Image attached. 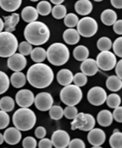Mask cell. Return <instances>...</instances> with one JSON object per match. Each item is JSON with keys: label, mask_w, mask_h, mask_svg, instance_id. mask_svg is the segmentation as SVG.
<instances>
[{"label": "cell", "mask_w": 122, "mask_h": 148, "mask_svg": "<svg viewBox=\"0 0 122 148\" xmlns=\"http://www.w3.org/2000/svg\"><path fill=\"white\" fill-rule=\"evenodd\" d=\"M26 79L29 84L38 89L48 88L54 79V74L50 66L43 63H36L29 68Z\"/></svg>", "instance_id": "obj_1"}, {"label": "cell", "mask_w": 122, "mask_h": 148, "mask_svg": "<svg viewBox=\"0 0 122 148\" xmlns=\"http://www.w3.org/2000/svg\"><path fill=\"white\" fill-rule=\"evenodd\" d=\"M26 41L32 45H42L48 41L50 31L45 23L41 21H33L26 26L23 32Z\"/></svg>", "instance_id": "obj_2"}, {"label": "cell", "mask_w": 122, "mask_h": 148, "mask_svg": "<svg viewBox=\"0 0 122 148\" xmlns=\"http://www.w3.org/2000/svg\"><path fill=\"white\" fill-rule=\"evenodd\" d=\"M36 121L35 113L29 107H21L12 115L13 125L21 131H27L33 128Z\"/></svg>", "instance_id": "obj_3"}, {"label": "cell", "mask_w": 122, "mask_h": 148, "mask_svg": "<svg viewBox=\"0 0 122 148\" xmlns=\"http://www.w3.org/2000/svg\"><path fill=\"white\" fill-rule=\"evenodd\" d=\"M46 55L50 64L60 66L69 61L70 53L67 45L61 42H55L49 46L46 51Z\"/></svg>", "instance_id": "obj_4"}, {"label": "cell", "mask_w": 122, "mask_h": 148, "mask_svg": "<svg viewBox=\"0 0 122 148\" xmlns=\"http://www.w3.org/2000/svg\"><path fill=\"white\" fill-rule=\"evenodd\" d=\"M19 47L18 39L12 32H0V57L9 58L16 53Z\"/></svg>", "instance_id": "obj_5"}, {"label": "cell", "mask_w": 122, "mask_h": 148, "mask_svg": "<svg viewBox=\"0 0 122 148\" xmlns=\"http://www.w3.org/2000/svg\"><path fill=\"white\" fill-rule=\"evenodd\" d=\"M82 99V90L75 84L67 85L60 91V99L65 105L75 106L81 102Z\"/></svg>", "instance_id": "obj_6"}, {"label": "cell", "mask_w": 122, "mask_h": 148, "mask_svg": "<svg viewBox=\"0 0 122 148\" xmlns=\"http://www.w3.org/2000/svg\"><path fill=\"white\" fill-rule=\"evenodd\" d=\"M96 121L92 114L89 113L80 112L71 123V129H79L83 131H89L94 128Z\"/></svg>", "instance_id": "obj_7"}, {"label": "cell", "mask_w": 122, "mask_h": 148, "mask_svg": "<svg viewBox=\"0 0 122 148\" xmlns=\"http://www.w3.org/2000/svg\"><path fill=\"white\" fill-rule=\"evenodd\" d=\"M77 31L83 37H92L98 31V23L94 18L89 16L80 19L77 24Z\"/></svg>", "instance_id": "obj_8"}, {"label": "cell", "mask_w": 122, "mask_h": 148, "mask_svg": "<svg viewBox=\"0 0 122 148\" xmlns=\"http://www.w3.org/2000/svg\"><path fill=\"white\" fill-rule=\"evenodd\" d=\"M96 62L98 68L108 72L114 69L117 59L116 55L110 51H101L96 56Z\"/></svg>", "instance_id": "obj_9"}, {"label": "cell", "mask_w": 122, "mask_h": 148, "mask_svg": "<svg viewBox=\"0 0 122 148\" xmlns=\"http://www.w3.org/2000/svg\"><path fill=\"white\" fill-rule=\"evenodd\" d=\"M107 96V93L103 88L94 86L88 91L87 99L92 105L99 107L105 102Z\"/></svg>", "instance_id": "obj_10"}, {"label": "cell", "mask_w": 122, "mask_h": 148, "mask_svg": "<svg viewBox=\"0 0 122 148\" xmlns=\"http://www.w3.org/2000/svg\"><path fill=\"white\" fill-rule=\"evenodd\" d=\"M35 107L39 111L46 112L50 110L54 104V99L51 94L47 92H41L34 97V101Z\"/></svg>", "instance_id": "obj_11"}, {"label": "cell", "mask_w": 122, "mask_h": 148, "mask_svg": "<svg viewBox=\"0 0 122 148\" xmlns=\"http://www.w3.org/2000/svg\"><path fill=\"white\" fill-rule=\"evenodd\" d=\"M34 101V95L29 89H21L15 95V102L20 107H29Z\"/></svg>", "instance_id": "obj_12"}, {"label": "cell", "mask_w": 122, "mask_h": 148, "mask_svg": "<svg viewBox=\"0 0 122 148\" xmlns=\"http://www.w3.org/2000/svg\"><path fill=\"white\" fill-rule=\"evenodd\" d=\"M70 142V136L64 130H57L52 134V145L56 148L67 147Z\"/></svg>", "instance_id": "obj_13"}, {"label": "cell", "mask_w": 122, "mask_h": 148, "mask_svg": "<svg viewBox=\"0 0 122 148\" xmlns=\"http://www.w3.org/2000/svg\"><path fill=\"white\" fill-rule=\"evenodd\" d=\"M27 60L24 56L15 53L8 59V66L13 72H21L26 68Z\"/></svg>", "instance_id": "obj_14"}, {"label": "cell", "mask_w": 122, "mask_h": 148, "mask_svg": "<svg viewBox=\"0 0 122 148\" xmlns=\"http://www.w3.org/2000/svg\"><path fill=\"white\" fill-rule=\"evenodd\" d=\"M87 139L92 146H101L105 142L106 134L101 128H93L89 131Z\"/></svg>", "instance_id": "obj_15"}, {"label": "cell", "mask_w": 122, "mask_h": 148, "mask_svg": "<svg viewBox=\"0 0 122 148\" xmlns=\"http://www.w3.org/2000/svg\"><path fill=\"white\" fill-rule=\"evenodd\" d=\"M4 139L10 145H15L21 142L22 138L21 132L15 127H10L5 130L4 133Z\"/></svg>", "instance_id": "obj_16"}, {"label": "cell", "mask_w": 122, "mask_h": 148, "mask_svg": "<svg viewBox=\"0 0 122 148\" xmlns=\"http://www.w3.org/2000/svg\"><path fill=\"white\" fill-rule=\"evenodd\" d=\"M81 70L86 76H94L99 71L96 60L93 58H86L81 64Z\"/></svg>", "instance_id": "obj_17"}, {"label": "cell", "mask_w": 122, "mask_h": 148, "mask_svg": "<svg viewBox=\"0 0 122 148\" xmlns=\"http://www.w3.org/2000/svg\"><path fill=\"white\" fill-rule=\"evenodd\" d=\"M93 5L90 0H78L75 4V10L79 15L85 16L92 12Z\"/></svg>", "instance_id": "obj_18"}, {"label": "cell", "mask_w": 122, "mask_h": 148, "mask_svg": "<svg viewBox=\"0 0 122 148\" xmlns=\"http://www.w3.org/2000/svg\"><path fill=\"white\" fill-rule=\"evenodd\" d=\"M4 18V24L5 30L6 32H12L15 31L18 23L20 21V15L19 13L12 12L10 15L5 16Z\"/></svg>", "instance_id": "obj_19"}, {"label": "cell", "mask_w": 122, "mask_h": 148, "mask_svg": "<svg viewBox=\"0 0 122 148\" xmlns=\"http://www.w3.org/2000/svg\"><path fill=\"white\" fill-rule=\"evenodd\" d=\"M63 40L67 44L73 45L78 43V42L81 40V35L77 29H73V28H69L66 29L63 33Z\"/></svg>", "instance_id": "obj_20"}, {"label": "cell", "mask_w": 122, "mask_h": 148, "mask_svg": "<svg viewBox=\"0 0 122 148\" xmlns=\"http://www.w3.org/2000/svg\"><path fill=\"white\" fill-rule=\"evenodd\" d=\"M57 82L61 86H66L72 83L73 79V74L70 69H62L59 71L57 75Z\"/></svg>", "instance_id": "obj_21"}, {"label": "cell", "mask_w": 122, "mask_h": 148, "mask_svg": "<svg viewBox=\"0 0 122 148\" xmlns=\"http://www.w3.org/2000/svg\"><path fill=\"white\" fill-rule=\"evenodd\" d=\"M96 121L98 124L102 127H108L113 121L112 112L108 110H102L97 114Z\"/></svg>", "instance_id": "obj_22"}, {"label": "cell", "mask_w": 122, "mask_h": 148, "mask_svg": "<svg viewBox=\"0 0 122 148\" xmlns=\"http://www.w3.org/2000/svg\"><path fill=\"white\" fill-rule=\"evenodd\" d=\"M38 12L37 9L32 6H26L22 10L21 18L26 23L35 21L38 18Z\"/></svg>", "instance_id": "obj_23"}, {"label": "cell", "mask_w": 122, "mask_h": 148, "mask_svg": "<svg viewBox=\"0 0 122 148\" xmlns=\"http://www.w3.org/2000/svg\"><path fill=\"white\" fill-rule=\"evenodd\" d=\"M21 5L22 0H0V8L6 12H15Z\"/></svg>", "instance_id": "obj_24"}, {"label": "cell", "mask_w": 122, "mask_h": 148, "mask_svg": "<svg viewBox=\"0 0 122 148\" xmlns=\"http://www.w3.org/2000/svg\"><path fill=\"white\" fill-rule=\"evenodd\" d=\"M117 14L113 10L106 9L101 13V21L105 26H113L117 21Z\"/></svg>", "instance_id": "obj_25"}, {"label": "cell", "mask_w": 122, "mask_h": 148, "mask_svg": "<svg viewBox=\"0 0 122 148\" xmlns=\"http://www.w3.org/2000/svg\"><path fill=\"white\" fill-rule=\"evenodd\" d=\"M10 83L15 88H23L26 83V77L21 72H14L10 77Z\"/></svg>", "instance_id": "obj_26"}, {"label": "cell", "mask_w": 122, "mask_h": 148, "mask_svg": "<svg viewBox=\"0 0 122 148\" xmlns=\"http://www.w3.org/2000/svg\"><path fill=\"white\" fill-rule=\"evenodd\" d=\"M106 87L112 92L119 91L122 88L121 79H120L116 75L109 76L106 80Z\"/></svg>", "instance_id": "obj_27"}, {"label": "cell", "mask_w": 122, "mask_h": 148, "mask_svg": "<svg viewBox=\"0 0 122 148\" xmlns=\"http://www.w3.org/2000/svg\"><path fill=\"white\" fill-rule=\"evenodd\" d=\"M30 56L32 61L35 63H43L47 58L46 51L41 47H36L32 49Z\"/></svg>", "instance_id": "obj_28"}, {"label": "cell", "mask_w": 122, "mask_h": 148, "mask_svg": "<svg viewBox=\"0 0 122 148\" xmlns=\"http://www.w3.org/2000/svg\"><path fill=\"white\" fill-rule=\"evenodd\" d=\"M89 56V51L88 47L84 45H78L73 50V56L77 61H83L88 58Z\"/></svg>", "instance_id": "obj_29"}, {"label": "cell", "mask_w": 122, "mask_h": 148, "mask_svg": "<svg viewBox=\"0 0 122 148\" xmlns=\"http://www.w3.org/2000/svg\"><path fill=\"white\" fill-rule=\"evenodd\" d=\"M15 108V100L10 96H4L0 99V110L6 112L12 111Z\"/></svg>", "instance_id": "obj_30"}, {"label": "cell", "mask_w": 122, "mask_h": 148, "mask_svg": "<svg viewBox=\"0 0 122 148\" xmlns=\"http://www.w3.org/2000/svg\"><path fill=\"white\" fill-rule=\"evenodd\" d=\"M109 144L112 148L122 147V133L119 130H114L109 139Z\"/></svg>", "instance_id": "obj_31"}, {"label": "cell", "mask_w": 122, "mask_h": 148, "mask_svg": "<svg viewBox=\"0 0 122 148\" xmlns=\"http://www.w3.org/2000/svg\"><path fill=\"white\" fill-rule=\"evenodd\" d=\"M37 11L42 16H47L51 12L52 6L48 1H40L37 5Z\"/></svg>", "instance_id": "obj_32"}, {"label": "cell", "mask_w": 122, "mask_h": 148, "mask_svg": "<svg viewBox=\"0 0 122 148\" xmlns=\"http://www.w3.org/2000/svg\"><path fill=\"white\" fill-rule=\"evenodd\" d=\"M48 111L50 118L54 121L61 120L64 116V110L59 105H53Z\"/></svg>", "instance_id": "obj_33"}, {"label": "cell", "mask_w": 122, "mask_h": 148, "mask_svg": "<svg viewBox=\"0 0 122 148\" xmlns=\"http://www.w3.org/2000/svg\"><path fill=\"white\" fill-rule=\"evenodd\" d=\"M51 13L53 17L57 20H60L65 17L67 15V8L63 5H56L52 8Z\"/></svg>", "instance_id": "obj_34"}, {"label": "cell", "mask_w": 122, "mask_h": 148, "mask_svg": "<svg viewBox=\"0 0 122 148\" xmlns=\"http://www.w3.org/2000/svg\"><path fill=\"white\" fill-rule=\"evenodd\" d=\"M106 103L110 108L115 109L119 107L121 103V96L117 93H110L106 98Z\"/></svg>", "instance_id": "obj_35"}, {"label": "cell", "mask_w": 122, "mask_h": 148, "mask_svg": "<svg viewBox=\"0 0 122 148\" xmlns=\"http://www.w3.org/2000/svg\"><path fill=\"white\" fill-rule=\"evenodd\" d=\"M10 80L5 72L0 71V95L5 93L9 89Z\"/></svg>", "instance_id": "obj_36"}, {"label": "cell", "mask_w": 122, "mask_h": 148, "mask_svg": "<svg viewBox=\"0 0 122 148\" xmlns=\"http://www.w3.org/2000/svg\"><path fill=\"white\" fill-rule=\"evenodd\" d=\"M112 41L109 37H102L98 40L96 42V47L100 51H110L112 48Z\"/></svg>", "instance_id": "obj_37"}, {"label": "cell", "mask_w": 122, "mask_h": 148, "mask_svg": "<svg viewBox=\"0 0 122 148\" xmlns=\"http://www.w3.org/2000/svg\"><path fill=\"white\" fill-rule=\"evenodd\" d=\"M79 21L78 15L75 13H68L65 15L64 18V23L67 27L68 28H74L77 26L78 22Z\"/></svg>", "instance_id": "obj_38"}, {"label": "cell", "mask_w": 122, "mask_h": 148, "mask_svg": "<svg viewBox=\"0 0 122 148\" xmlns=\"http://www.w3.org/2000/svg\"><path fill=\"white\" fill-rule=\"evenodd\" d=\"M72 82L75 86L81 88L86 85L87 82H88V78H87L86 75H84L83 72H78L75 75H73Z\"/></svg>", "instance_id": "obj_39"}, {"label": "cell", "mask_w": 122, "mask_h": 148, "mask_svg": "<svg viewBox=\"0 0 122 148\" xmlns=\"http://www.w3.org/2000/svg\"><path fill=\"white\" fill-rule=\"evenodd\" d=\"M32 49H33L32 45L30 44L29 42H28L27 41L21 42L20 44H19V47H18V50H19V53L24 56L30 55Z\"/></svg>", "instance_id": "obj_40"}, {"label": "cell", "mask_w": 122, "mask_h": 148, "mask_svg": "<svg viewBox=\"0 0 122 148\" xmlns=\"http://www.w3.org/2000/svg\"><path fill=\"white\" fill-rule=\"evenodd\" d=\"M78 113V109L75 106H67L64 110V115L68 120H73Z\"/></svg>", "instance_id": "obj_41"}, {"label": "cell", "mask_w": 122, "mask_h": 148, "mask_svg": "<svg viewBox=\"0 0 122 148\" xmlns=\"http://www.w3.org/2000/svg\"><path fill=\"white\" fill-rule=\"evenodd\" d=\"M113 50V53L116 54L118 57L121 58L122 57V37H119L112 44Z\"/></svg>", "instance_id": "obj_42"}, {"label": "cell", "mask_w": 122, "mask_h": 148, "mask_svg": "<svg viewBox=\"0 0 122 148\" xmlns=\"http://www.w3.org/2000/svg\"><path fill=\"white\" fill-rule=\"evenodd\" d=\"M10 122V118L8 112L3 110H0V130L6 128L9 125Z\"/></svg>", "instance_id": "obj_43"}, {"label": "cell", "mask_w": 122, "mask_h": 148, "mask_svg": "<svg viewBox=\"0 0 122 148\" xmlns=\"http://www.w3.org/2000/svg\"><path fill=\"white\" fill-rule=\"evenodd\" d=\"M22 146L24 148H35L37 147V142L32 136H26L22 142Z\"/></svg>", "instance_id": "obj_44"}, {"label": "cell", "mask_w": 122, "mask_h": 148, "mask_svg": "<svg viewBox=\"0 0 122 148\" xmlns=\"http://www.w3.org/2000/svg\"><path fill=\"white\" fill-rule=\"evenodd\" d=\"M68 147L70 148H85V145L83 141L81 139H73L69 143Z\"/></svg>", "instance_id": "obj_45"}, {"label": "cell", "mask_w": 122, "mask_h": 148, "mask_svg": "<svg viewBox=\"0 0 122 148\" xmlns=\"http://www.w3.org/2000/svg\"><path fill=\"white\" fill-rule=\"evenodd\" d=\"M113 118L119 123H122V107L119 106V107H116L114 109L113 113Z\"/></svg>", "instance_id": "obj_46"}, {"label": "cell", "mask_w": 122, "mask_h": 148, "mask_svg": "<svg viewBox=\"0 0 122 148\" xmlns=\"http://www.w3.org/2000/svg\"><path fill=\"white\" fill-rule=\"evenodd\" d=\"M41 140H40L37 147L39 148H51L53 147L52 145L51 140L48 138H43V139H40Z\"/></svg>", "instance_id": "obj_47"}, {"label": "cell", "mask_w": 122, "mask_h": 148, "mask_svg": "<svg viewBox=\"0 0 122 148\" xmlns=\"http://www.w3.org/2000/svg\"><path fill=\"white\" fill-rule=\"evenodd\" d=\"M34 134H35L36 137L38 138V139H43L47 134V131L43 126H38L35 129Z\"/></svg>", "instance_id": "obj_48"}, {"label": "cell", "mask_w": 122, "mask_h": 148, "mask_svg": "<svg viewBox=\"0 0 122 148\" xmlns=\"http://www.w3.org/2000/svg\"><path fill=\"white\" fill-rule=\"evenodd\" d=\"M113 29L118 35L122 34V20H118L113 24Z\"/></svg>", "instance_id": "obj_49"}, {"label": "cell", "mask_w": 122, "mask_h": 148, "mask_svg": "<svg viewBox=\"0 0 122 148\" xmlns=\"http://www.w3.org/2000/svg\"><path fill=\"white\" fill-rule=\"evenodd\" d=\"M116 69H115V72H116V76L119 77L120 79H122V60H119L116 64Z\"/></svg>", "instance_id": "obj_50"}, {"label": "cell", "mask_w": 122, "mask_h": 148, "mask_svg": "<svg viewBox=\"0 0 122 148\" xmlns=\"http://www.w3.org/2000/svg\"><path fill=\"white\" fill-rule=\"evenodd\" d=\"M110 3L112 6L116 9H121L122 8V0H110Z\"/></svg>", "instance_id": "obj_51"}, {"label": "cell", "mask_w": 122, "mask_h": 148, "mask_svg": "<svg viewBox=\"0 0 122 148\" xmlns=\"http://www.w3.org/2000/svg\"><path fill=\"white\" fill-rule=\"evenodd\" d=\"M50 2L54 5H61L64 2V0H50Z\"/></svg>", "instance_id": "obj_52"}, {"label": "cell", "mask_w": 122, "mask_h": 148, "mask_svg": "<svg viewBox=\"0 0 122 148\" xmlns=\"http://www.w3.org/2000/svg\"><path fill=\"white\" fill-rule=\"evenodd\" d=\"M5 28V24H4V21L2 20V18H0V32H2Z\"/></svg>", "instance_id": "obj_53"}, {"label": "cell", "mask_w": 122, "mask_h": 148, "mask_svg": "<svg viewBox=\"0 0 122 148\" xmlns=\"http://www.w3.org/2000/svg\"><path fill=\"white\" fill-rule=\"evenodd\" d=\"M4 141H5V139H4L3 134L0 133V145H2V143H3V142H4Z\"/></svg>", "instance_id": "obj_54"}, {"label": "cell", "mask_w": 122, "mask_h": 148, "mask_svg": "<svg viewBox=\"0 0 122 148\" xmlns=\"http://www.w3.org/2000/svg\"><path fill=\"white\" fill-rule=\"evenodd\" d=\"M96 147L101 148V147H101V146H93V148H96Z\"/></svg>", "instance_id": "obj_55"}, {"label": "cell", "mask_w": 122, "mask_h": 148, "mask_svg": "<svg viewBox=\"0 0 122 148\" xmlns=\"http://www.w3.org/2000/svg\"><path fill=\"white\" fill-rule=\"evenodd\" d=\"M94 1H95V2H102V1H103V0H94Z\"/></svg>", "instance_id": "obj_56"}, {"label": "cell", "mask_w": 122, "mask_h": 148, "mask_svg": "<svg viewBox=\"0 0 122 148\" xmlns=\"http://www.w3.org/2000/svg\"><path fill=\"white\" fill-rule=\"evenodd\" d=\"M31 2H37V1H39V0H30Z\"/></svg>", "instance_id": "obj_57"}]
</instances>
